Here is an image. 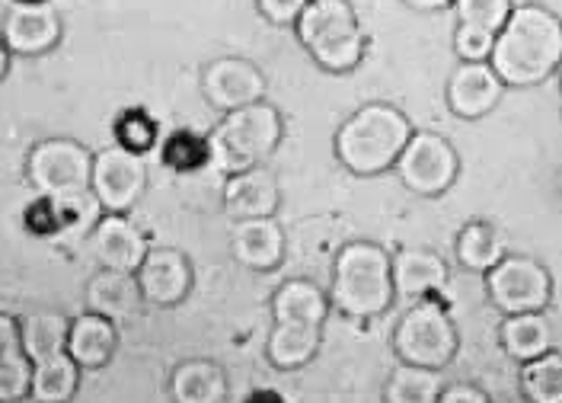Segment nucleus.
<instances>
[{
	"mask_svg": "<svg viewBox=\"0 0 562 403\" xmlns=\"http://www.w3.org/2000/svg\"><path fill=\"white\" fill-rule=\"evenodd\" d=\"M492 71L505 87H533L562 68V20L540 3H521L495 33Z\"/></svg>",
	"mask_w": 562,
	"mask_h": 403,
	"instance_id": "obj_1",
	"label": "nucleus"
},
{
	"mask_svg": "<svg viewBox=\"0 0 562 403\" xmlns=\"http://www.w3.org/2000/svg\"><path fill=\"white\" fill-rule=\"evenodd\" d=\"M409 138L413 125L403 112L390 103H368L336 132V157L355 177H378L396 167Z\"/></svg>",
	"mask_w": 562,
	"mask_h": 403,
	"instance_id": "obj_2",
	"label": "nucleus"
},
{
	"mask_svg": "<svg viewBox=\"0 0 562 403\" xmlns=\"http://www.w3.org/2000/svg\"><path fill=\"white\" fill-rule=\"evenodd\" d=\"M276 331L269 336V359L281 371L304 368L319 349L323 324L329 314V294L307 279L284 282L272 298Z\"/></svg>",
	"mask_w": 562,
	"mask_h": 403,
	"instance_id": "obj_3",
	"label": "nucleus"
},
{
	"mask_svg": "<svg viewBox=\"0 0 562 403\" xmlns=\"http://www.w3.org/2000/svg\"><path fill=\"white\" fill-rule=\"evenodd\" d=\"M393 257L371 240L346 244L333 262L329 304L346 317H374L393 304Z\"/></svg>",
	"mask_w": 562,
	"mask_h": 403,
	"instance_id": "obj_4",
	"label": "nucleus"
},
{
	"mask_svg": "<svg viewBox=\"0 0 562 403\" xmlns=\"http://www.w3.org/2000/svg\"><path fill=\"white\" fill-rule=\"evenodd\" d=\"M281 132V112L272 103H252L244 110L224 112L217 128L205 138L209 164L224 177L262 167V160H269L279 147Z\"/></svg>",
	"mask_w": 562,
	"mask_h": 403,
	"instance_id": "obj_5",
	"label": "nucleus"
},
{
	"mask_svg": "<svg viewBox=\"0 0 562 403\" xmlns=\"http://www.w3.org/2000/svg\"><path fill=\"white\" fill-rule=\"evenodd\" d=\"M294 30L323 71L346 74L364 58V30L349 0H311L294 20Z\"/></svg>",
	"mask_w": 562,
	"mask_h": 403,
	"instance_id": "obj_6",
	"label": "nucleus"
},
{
	"mask_svg": "<svg viewBox=\"0 0 562 403\" xmlns=\"http://www.w3.org/2000/svg\"><path fill=\"white\" fill-rule=\"evenodd\" d=\"M457 327L451 314L445 311V304H438L435 298H422L416 301L396 324L393 333V349L406 366L419 368H441L454 359L457 352Z\"/></svg>",
	"mask_w": 562,
	"mask_h": 403,
	"instance_id": "obj_7",
	"label": "nucleus"
},
{
	"mask_svg": "<svg viewBox=\"0 0 562 403\" xmlns=\"http://www.w3.org/2000/svg\"><path fill=\"white\" fill-rule=\"evenodd\" d=\"M486 289L492 304L505 317H512V314L543 311L553 298V279L543 262L521 254H508L486 272Z\"/></svg>",
	"mask_w": 562,
	"mask_h": 403,
	"instance_id": "obj_8",
	"label": "nucleus"
},
{
	"mask_svg": "<svg viewBox=\"0 0 562 403\" xmlns=\"http://www.w3.org/2000/svg\"><path fill=\"white\" fill-rule=\"evenodd\" d=\"M26 177L38 195L61 199L70 192L90 189L93 157L87 154V147L70 142V138H52V142H42L30 150Z\"/></svg>",
	"mask_w": 562,
	"mask_h": 403,
	"instance_id": "obj_9",
	"label": "nucleus"
},
{
	"mask_svg": "<svg viewBox=\"0 0 562 403\" xmlns=\"http://www.w3.org/2000/svg\"><path fill=\"white\" fill-rule=\"evenodd\" d=\"M396 173L416 195H441L454 186L460 157L454 145L438 132H413L409 145L396 160Z\"/></svg>",
	"mask_w": 562,
	"mask_h": 403,
	"instance_id": "obj_10",
	"label": "nucleus"
},
{
	"mask_svg": "<svg viewBox=\"0 0 562 403\" xmlns=\"http://www.w3.org/2000/svg\"><path fill=\"white\" fill-rule=\"evenodd\" d=\"M144 186H147V167H144V157L135 150L115 145L93 157L90 189L109 215L128 212L144 195Z\"/></svg>",
	"mask_w": 562,
	"mask_h": 403,
	"instance_id": "obj_11",
	"label": "nucleus"
},
{
	"mask_svg": "<svg viewBox=\"0 0 562 403\" xmlns=\"http://www.w3.org/2000/svg\"><path fill=\"white\" fill-rule=\"evenodd\" d=\"M202 90L214 110L234 112L262 103L266 77L246 58H217L202 74Z\"/></svg>",
	"mask_w": 562,
	"mask_h": 403,
	"instance_id": "obj_12",
	"label": "nucleus"
},
{
	"mask_svg": "<svg viewBox=\"0 0 562 403\" xmlns=\"http://www.w3.org/2000/svg\"><path fill=\"white\" fill-rule=\"evenodd\" d=\"M135 276H138L144 304H154V307H173L192 289L189 259L179 250H170V247L147 250V257H144Z\"/></svg>",
	"mask_w": 562,
	"mask_h": 403,
	"instance_id": "obj_13",
	"label": "nucleus"
},
{
	"mask_svg": "<svg viewBox=\"0 0 562 403\" xmlns=\"http://www.w3.org/2000/svg\"><path fill=\"white\" fill-rule=\"evenodd\" d=\"M61 38V20L52 3H13L3 20V45L16 55H42Z\"/></svg>",
	"mask_w": 562,
	"mask_h": 403,
	"instance_id": "obj_14",
	"label": "nucleus"
},
{
	"mask_svg": "<svg viewBox=\"0 0 562 403\" xmlns=\"http://www.w3.org/2000/svg\"><path fill=\"white\" fill-rule=\"evenodd\" d=\"M505 83L492 71L490 61H460L448 83V107L460 119H483L498 107Z\"/></svg>",
	"mask_w": 562,
	"mask_h": 403,
	"instance_id": "obj_15",
	"label": "nucleus"
},
{
	"mask_svg": "<svg viewBox=\"0 0 562 403\" xmlns=\"http://www.w3.org/2000/svg\"><path fill=\"white\" fill-rule=\"evenodd\" d=\"M147 240L138 227L125 215H103L93 227V254L103 269L115 272H138V266L147 257Z\"/></svg>",
	"mask_w": 562,
	"mask_h": 403,
	"instance_id": "obj_16",
	"label": "nucleus"
},
{
	"mask_svg": "<svg viewBox=\"0 0 562 403\" xmlns=\"http://www.w3.org/2000/svg\"><path fill=\"white\" fill-rule=\"evenodd\" d=\"M279 202V183L266 167H252L246 173L227 177L224 183V212L234 221L272 219Z\"/></svg>",
	"mask_w": 562,
	"mask_h": 403,
	"instance_id": "obj_17",
	"label": "nucleus"
},
{
	"mask_svg": "<svg viewBox=\"0 0 562 403\" xmlns=\"http://www.w3.org/2000/svg\"><path fill=\"white\" fill-rule=\"evenodd\" d=\"M231 254L246 269L269 272L284 259V231L276 219L234 221L231 231Z\"/></svg>",
	"mask_w": 562,
	"mask_h": 403,
	"instance_id": "obj_18",
	"label": "nucleus"
},
{
	"mask_svg": "<svg viewBox=\"0 0 562 403\" xmlns=\"http://www.w3.org/2000/svg\"><path fill=\"white\" fill-rule=\"evenodd\" d=\"M448 286V262L428 250H400L393 257V292L403 301L431 298Z\"/></svg>",
	"mask_w": 562,
	"mask_h": 403,
	"instance_id": "obj_19",
	"label": "nucleus"
},
{
	"mask_svg": "<svg viewBox=\"0 0 562 403\" xmlns=\"http://www.w3.org/2000/svg\"><path fill=\"white\" fill-rule=\"evenodd\" d=\"M87 304L93 314H100L105 321H128L135 317L144 304L140 294L138 276L135 272H115V269H103L97 279H90L87 286Z\"/></svg>",
	"mask_w": 562,
	"mask_h": 403,
	"instance_id": "obj_20",
	"label": "nucleus"
},
{
	"mask_svg": "<svg viewBox=\"0 0 562 403\" xmlns=\"http://www.w3.org/2000/svg\"><path fill=\"white\" fill-rule=\"evenodd\" d=\"M33 384V362L23 349V331L10 314H0V403L23 401Z\"/></svg>",
	"mask_w": 562,
	"mask_h": 403,
	"instance_id": "obj_21",
	"label": "nucleus"
},
{
	"mask_svg": "<svg viewBox=\"0 0 562 403\" xmlns=\"http://www.w3.org/2000/svg\"><path fill=\"white\" fill-rule=\"evenodd\" d=\"M115 327L112 321H105L100 314H80L77 321H70L68 331V356L80 368H100L112 359L115 352Z\"/></svg>",
	"mask_w": 562,
	"mask_h": 403,
	"instance_id": "obj_22",
	"label": "nucleus"
},
{
	"mask_svg": "<svg viewBox=\"0 0 562 403\" xmlns=\"http://www.w3.org/2000/svg\"><path fill=\"white\" fill-rule=\"evenodd\" d=\"M170 394L176 403H224L227 401V374L209 359L182 362L170 378Z\"/></svg>",
	"mask_w": 562,
	"mask_h": 403,
	"instance_id": "obj_23",
	"label": "nucleus"
},
{
	"mask_svg": "<svg viewBox=\"0 0 562 403\" xmlns=\"http://www.w3.org/2000/svg\"><path fill=\"white\" fill-rule=\"evenodd\" d=\"M502 346L512 359L518 362H533L543 352L553 349V327L543 317V311L533 314H512L502 324Z\"/></svg>",
	"mask_w": 562,
	"mask_h": 403,
	"instance_id": "obj_24",
	"label": "nucleus"
},
{
	"mask_svg": "<svg viewBox=\"0 0 562 403\" xmlns=\"http://www.w3.org/2000/svg\"><path fill=\"white\" fill-rule=\"evenodd\" d=\"M508 257L505 247V234L490 224V221H470L460 237H457V259L470 269V272H490L492 266H498Z\"/></svg>",
	"mask_w": 562,
	"mask_h": 403,
	"instance_id": "obj_25",
	"label": "nucleus"
},
{
	"mask_svg": "<svg viewBox=\"0 0 562 403\" xmlns=\"http://www.w3.org/2000/svg\"><path fill=\"white\" fill-rule=\"evenodd\" d=\"M23 349L30 356V362H48V359H58L68 352V331L70 321L55 314V311H42V314H30L23 324Z\"/></svg>",
	"mask_w": 562,
	"mask_h": 403,
	"instance_id": "obj_26",
	"label": "nucleus"
},
{
	"mask_svg": "<svg viewBox=\"0 0 562 403\" xmlns=\"http://www.w3.org/2000/svg\"><path fill=\"white\" fill-rule=\"evenodd\" d=\"M77 381H80V366L65 352L58 359L33 366L30 398L35 403H68L77 394Z\"/></svg>",
	"mask_w": 562,
	"mask_h": 403,
	"instance_id": "obj_27",
	"label": "nucleus"
},
{
	"mask_svg": "<svg viewBox=\"0 0 562 403\" xmlns=\"http://www.w3.org/2000/svg\"><path fill=\"white\" fill-rule=\"evenodd\" d=\"M445 391L441 384V374L435 368H419V366H403L393 368L390 381L384 388L386 403H438Z\"/></svg>",
	"mask_w": 562,
	"mask_h": 403,
	"instance_id": "obj_28",
	"label": "nucleus"
},
{
	"mask_svg": "<svg viewBox=\"0 0 562 403\" xmlns=\"http://www.w3.org/2000/svg\"><path fill=\"white\" fill-rule=\"evenodd\" d=\"M521 388L530 403H562V356L560 352H543L540 359L525 362L521 371Z\"/></svg>",
	"mask_w": 562,
	"mask_h": 403,
	"instance_id": "obj_29",
	"label": "nucleus"
},
{
	"mask_svg": "<svg viewBox=\"0 0 562 403\" xmlns=\"http://www.w3.org/2000/svg\"><path fill=\"white\" fill-rule=\"evenodd\" d=\"M52 212H55V227L65 231V234H83V231L97 227L100 219H103V205L93 195V189L52 199Z\"/></svg>",
	"mask_w": 562,
	"mask_h": 403,
	"instance_id": "obj_30",
	"label": "nucleus"
},
{
	"mask_svg": "<svg viewBox=\"0 0 562 403\" xmlns=\"http://www.w3.org/2000/svg\"><path fill=\"white\" fill-rule=\"evenodd\" d=\"M454 10L463 26H480V30L498 33L508 23L515 3L512 0H454Z\"/></svg>",
	"mask_w": 562,
	"mask_h": 403,
	"instance_id": "obj_31",
	"label": "nucleus"
},
{
	"mask_svg": "<svg viewBox=\"0 0 562 403\" xmlns=\"http://www.w3.org/2000/svg\"><path fill=\"white\" fill-rule=\"evenodd\" d=\"M495 48V33L480 30V26H457L454 52L460 61H490Z\"/></svg>",
	"mask_w": 562,
	"mask_h": 403,
	"instance_id": "obj_32",
	"label": "nucleus"
},
{
	"mask_svg": "<svg viewBox=\"0 0 562 403\" xmlns=\"http://www.w3.org/2000/svg\"><path fill=\"white\" fill-rule=\"evenodd\" d=\"M167 160L173 164L176 170H195V167L209 164V142H202V138L182 132V135H176L173 142H170V147H167Z\"/></svg>",
	"mask_w": 562,
	"mask_h": 403,
	"instance_id": "obj_33",
	"label": "nucleus"
},
{
	"mask_svg": "<svg viewBox=\"0 0 562 403\" xmlns=\"http://www.w3.org/2000/svg\"><path fill=\"white\" fill-rule=\"evenodd\" d=\"M119 135H122V147H128V150H135V154H144L147 147L157 142V125H154L147 115L132 112V115L122 119Z\"/></svg>",
	"mask_w": 562,
	"mask_h": 403,
	"instance_id": "obj_34",
	"label": "nucleus"
},
{
	"mask_svg": "<svg viewBox=\"0 0 562 403\" xmlns=\"http://www.w3.org/2000/svg\"><path fill=\"white\" fill-rule=\"evenodd\" d=\"M311 0H256V7H259V13L269 20V23H276V26H294V20L301 16V10L307 7Z\"/></svg>",
	"mask_w": 562,
	"mask_h": 403,
	"instance_id": "obj_35",
	"label": "nucleus"
},
{
	"mask_svg": "<svg viewBox=\"0 0 562 403\" xmlns=\"http://www.w3.org/2000/svg\"><path fill=\"white\" fill-rule=\"evenodd\" d=\"M438 403H490V398H486V391H480L473 384H451L441 391Z\"/></svg>",
	"mask_w": 562,
	"mask_h": 403,
	"instance_id": "obj_36",
	"label": "nucleus"
},
{
	"mask_svg": "<svg viewBox=\"0 0 562 403\" xmlns=\"http://www.w3.org/2000/svg\"><path fill=\"white\" fill-rule=\"evenodd\" d=\"M413 10H445V7H454V0H406Z\"/></svg>",
	"mask_w": 562,
	"mask_h": 403,
	"instance_id": "obj_37",
	"label": "nucleus"
},
{
	"mask_svg": "<svg viewBox=\"0 0 562 403\" xmlns=\"http://www.w3.org/2000/svg\"><path fill=\"white\" fill-rule=\"evenodd\" d=\"M244 403H284V401H281V394H276V391H252Z\"/></svg>",
	"mask_w": 562,
	"mask_h": 403,
	"instance_id": "obj_38",
	"label": "nucleus"
},
{
	"mask_svg": "<svg viewBox=\"0 0 562 403\" xmlns=\"http://www.w3.org/2000/svg\"><path fill=\"white\" fill-rule=\"evenodd\" d=\"M7 74V45H0V77Z\"/></svg>",
	"mask_w": 562,
	"mask_h": 403,
	"instance_id": "obj_39",
	"label": "nucleus"
},
{
	"mask_svg": "<svg viewBox=\"0 0 562 403\" xmlns=\"http://www.w3.org/2000/svg\"><path fill=\"white\" fill-rule=\"evenodd\" d=\"M13 3H48V0H13Z\"/></svg>",
	"mask_w": 562,
	"mask_h": 403,
	"instance_id": "obj_40",
	"label": "nucleus"
},
{
	"mask_svg": "<svg viewBox=\"0 0 562 403\" xmlns=\"http://www.w3.org/2000/svg\"><path fill=\"white\" fill-rule=\"evenodd\" d=\"M508 403H530V401H508Z\"/></svg>",
	"mask_w": 562,
	"mask_h": 403,
	"instance_id": "obj_41",
	"label": "nucleus"
},
{
	"mask_svg": "<svg viewBox=\"0 0 562 403\" xmlns=\"http://www.w3.org/2000/svg\"><path fill=\"white\" fill-rule=\"evenodd\" d=\"M560 93H562V80H560Z\"/></svg>",
	"mask_w": 562,
	"mask_h": 403,
	"instance_id": "obj_42",
	"label": "nucleus"
}]
</instances>
